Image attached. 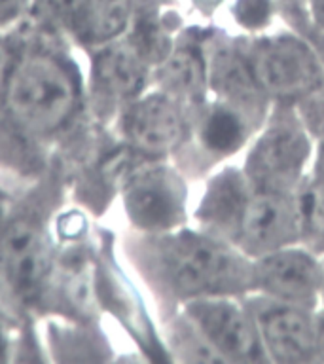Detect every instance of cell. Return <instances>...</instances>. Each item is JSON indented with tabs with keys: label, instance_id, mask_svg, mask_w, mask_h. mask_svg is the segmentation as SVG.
Returning a JSON list of instances; mask_svg holds the SVG:
<instances>
[{
	"label": "cell",
	"instance_id": "5",
	"mask_svg": "<svg viewBox=\"0 0 324 364\" xmlns=\"http://www.w3.org/2000/svg\"><path fill=\"white\" fill-rule=\"evenodd\" d=\"M0 267L11 290L23 300H34L44 289L50 250L42 228L31 218H17L0 241Z\"/></svg>",
	"mask_w": 324,
	"mask_h": 364
},
{
	"label": "cell",
	"instance_id": "22",
	"mask_svg": "<svg viewBox=\"0 0 324 364\" xmlns=\"http://www.w3.org/2000/svg\"><path fill=\"white\" fill-rule=\"evenodd\" d=\"M317 353H323L324 357V323L318 324L317 328Z\"/></svg>",
	"mask_w": 324,
	"mask_h": 364
},
{
	"label": "cell",
	"instance_id": "17",
	"mask_svg": "<svg viewBox=\"0 0 324 364\" xmlns=\"http://www.w3.org/2000/svg\"><path fill=\"white\" fill-rule=\"evenodd\" d=\"M298 213L307 232L311 230L317 235H324V182L307 190L306 196L301 198Z\"/></svg>",
	"mask_w": 324,
	"mask_h": 364
},
{
	"label": "cell",
	"instance_id": "20",
	"mask_svg": "<svg viewBox=\"0 0 324 364\" xmlns=\"http://www.w3.org/2000/svg\"><path fill=\"white\" fill-rule=\"evenodd\" d=\"M8 48H6L4 38L0 36V101H2V93H4V84L6 76H8V68H10V63H8Z\"/></svg>",
	"mask_w": 324,
	"mask_h": 364
},
{
	"label": "cell",
	"instance_id": "7",
	"mask_svg": "<svg viewBox=\"0 0 324 364\" xmlns=\"http://www.w3.org/2000/svg\"><path fill=\"white\" fill-rule=\"evenodd\" d=\"M254 283L286 304H306L323 284L320 267L301 250H271L252 272Z\"/></svg>",
	"mask_w": 324,
	"mask_h": 364
},
{
	"label": "cell",
	"instance_id": "1",
	"mask_svg": "<svg viewBox=\"0 0 324 364\" xmlns=\"http://www.w3.org/2000/svg\"><path fill=\"white\" fill-rule=\"evenodd\" d=\"M2 101L21 129L48 135L70 119L78 90L70 68L59 57L34 50L8 68Z\"/></svg>",
	"mask_w": 324,
	"mask_h": 364
},
{
	"label": "cell",
	"instance_id": "15",
	"mask_svg": "<svg viewBox=\"0 0 324 364\" xmlns=\"http://www.w3.org/2000/svg\"><path fill=\"white\" fill-rule=\"evenodd\" d=\"M165 82L171 90L190 99L201 97L205 84V65L199 51L192 46L180 48L165 67Z\"/></svg>",
	"mask_w": 324,
	"mask_h": 364
},
{
	"label": "cell",
	"instance_id": "11",
	"mask_svg": "<svg viewBox=\"0 0 324 364\" xmlns=\"http://www.w3.org/2000/svg\"><path fill=\"white\" fill-rule=\"evenodd\" d=\"M124 131L136 148L161 154L175 148L184 136V122L178 108L163 95H150L127 110Z\"/></svg>",
	"mask_w": 324,
	"mask_h": 364
},
{
	"label": "cell",
	"instance_id": "19",
	"mask_svg": "<svg viewBox=\"0 0 324 364\" xmlns=\"http://www.w3.org/2000/svg\"><path fill=\"white\" fill-rule=\"evenodd\" d=\"M31 0H0V28L8 27L28 10Z\"/></svg>",
	"mask_w": 324,
	"mask_h": 364
},
{
	"label": "cell",
	"instance_id": "14",
	"mask_svg": "<svg viewBox=\"0 0 324 364\" xmlns=\"http://www.w3.org/2000/svg\"><path fill=\"white\" fill-rule=\"evenodd\" d=\"M247 198H249V193L244 190L241 178L237 175L227 173V175L220 176L209 190V196L203 203V216L220 226H226V224L232 226L239 222Z\"/></svg>",
	"mask_w": 324,
	"mask_h": 364
},
{
	"label": "cell",
	"instance_id": "12",
	"mask_svg": "<svg viewBox=\"0 0 324 364\" xmlns=\"http://www.w3.org/2000/svg\"><path fill=\"white\" fill-rule=\"evenodd\" d=\"M133 6L135 0H72L68 21L85 44L107 46L127 28Z\"/></svg>",
	"mask_w": 324,
	"mask_h": 364
},
{
	"label": "cell",
	"instance_id": "13",
	"mask_svg": "<svg viewBox=\"0 0 324 364\" xmlns=\"http://www.w3.org/2000/svg\"><path fill=\"white\" fill-rule=\"evenodd\" d=\"M97 55L93 67L97 93L107 99H127L144 84V63L136 46L110 44Z\"/></svg>",
	"mask_w": 324,
	"mask_h": 364
},
{
	"label": "cell",
	"instance_id": "18",
	"mask_svg": "<svg viewBox=\"0 0 324 364\" xmlns=\"http://www.w3.org/2000/svg\"><path fill=\"white\" fill-rule=\"evenodd\" d=\"M269 0H239V19L244 25H260L266 21Z\"/></svg>",
	"mask_w": 324,
	"mask_h": 364
},
{
	"label": "cell",
	"instance_id": "8",
	"mask_svg": "<svg viewBox=\"0 0 324 364\" xmlns=\"http://www.w3.org/2000/svg\"><path fill=\"white\" fill-rule=\"evenodd\" d=\"M300 213L288 199L273 190L249 196L239 216V232L244 245L254 250H275L294 233Z\"/></svg>",
	"mask_w": 324,
	"mask_h": 364
},
{
	"label": "cell",
	"instance_id": "2",
	"mask_svg": "<svg viewBox=\"0 0 324 364\" xmlns=\"http://www.w3.org/2000/svg\"><path fill=\"white\" fill-rule=\"evenodd\" d=\"M159 258L171 287L193 298L235 292L254 281L232 250L193 233L171 237Z\"/></svg>",
	"mask_w": 324,
	"mask_h": 364
},
{
	"label": "cell",
	"instance_id": "4",
	"mask_svg": "<svg viewBox=\"0 0 324 364\" xmlns=\"http://www.w3.org/2000/svg\"><path fill=\"white\" fill-rule=\"evenodd\" d=\"M250 70L256 82L277 95H301L320 84V68L311 50L288 36L260 42Z\"/></svg>",
	"mask_w": 324,
	"mask_h": 364
},
{
	"label": "cell",
	"instance_id": "21",
	"mask_svg": "<svg viewBox=\"0 0 324 364\" xmlns=\"http://www.w3.org/2000/svg\"><path fill=\"white\" fill-rule=\"evenodd\" d=\"M313 11H315L317 21L320 23V27L324 28V0H313Z\"/></svg>",
	"mask_w": 324,
	"mask_h": 364
},
{
	"label": "cell",
	"instance_id": "23",
	"mask_svg": "<svg viewBox=\"0 0 324 364\" xmlns=\"http://www.w3.org/2000/svg\"><path fill=\"white\" fill-rule=\"evenodd\" d=\"M4 353H6V336L2 334V330H0V360H4Z\"/></svg>",
	"mask_w": 324,
	"mask_h": 364
},
{
	"label": "cell",
	"instance_id": "9",
	"mask_svg": "<svg viewBox=\"0 0 324 364\" xmlns=\"http://www.w3.org/2000/svg\"><path fill=\"white\" fill-rule=\"evenodd\" d=\"M256 326L267 351L279 360H307L317 353V328L294 304H267L256 315Z\"/></svg>",
	"mask_w": 324,
	"mask_h": 364
},
{
	"label": "cell",
	"instance_id": "16",
	"mask_svg": "<svg viewBox=\"0 0 324 364\" xmlns=\"http://www.w3.org/2000/svg\"><path fill=\"white\" fill-rule=\"evenodd\" d=\"M203 141L216 152L235 150L243 142V125L232 110L218 108L205 122Z\"/></svg>",
	"mask_w": 324,
	"mask_h": 364
},
{
	"label": "cell",
	"instance_id": "10",
	"mask_svg": "<svg viewBox=\"0 0 324 364\" xmlns=\"http://www.w3.org/2000/svg\"><path fill=\"white\" fill-rule=\"evenodd\" d=\"M307 156V141L296 127L279 125L261 136L250 156L249 171L261 190L279 192L300 173Z\"/></svg>",
	"mask_w": 324,
	"mask_h": 364
},
{
	"label": "cell",
	"instance_id": "3",
	"mask_svg": "<svg viewBox=\"0 0 324 364\" xmlns=\"http://www.w3.org/2000/svg\"><path fill=\"white\" fill-rule=\"evenodd\" d=\"M190 317L216 351L235 360H261L264 341L258 326L232 301L218 296H205L188 307Z\"/></svg>",
	"mask_w": 324,
	"mask_h": 364
},
{
	"label": "cell",
	"instance_id": "6",
	"mask_svg": "<svg viewBox=\"0 0 324 364\" xmlns=\"http://www.w3.org/2000/svg\"><path fill=\"white\" fill-rule=\"evenodd\" d=\"M182 186L167 169H144L125 186V209L136 226L167 230L182 216Z\"/></svg>",
	"mask_w": 324,
	"mask_h": 364
}]
</instances>
